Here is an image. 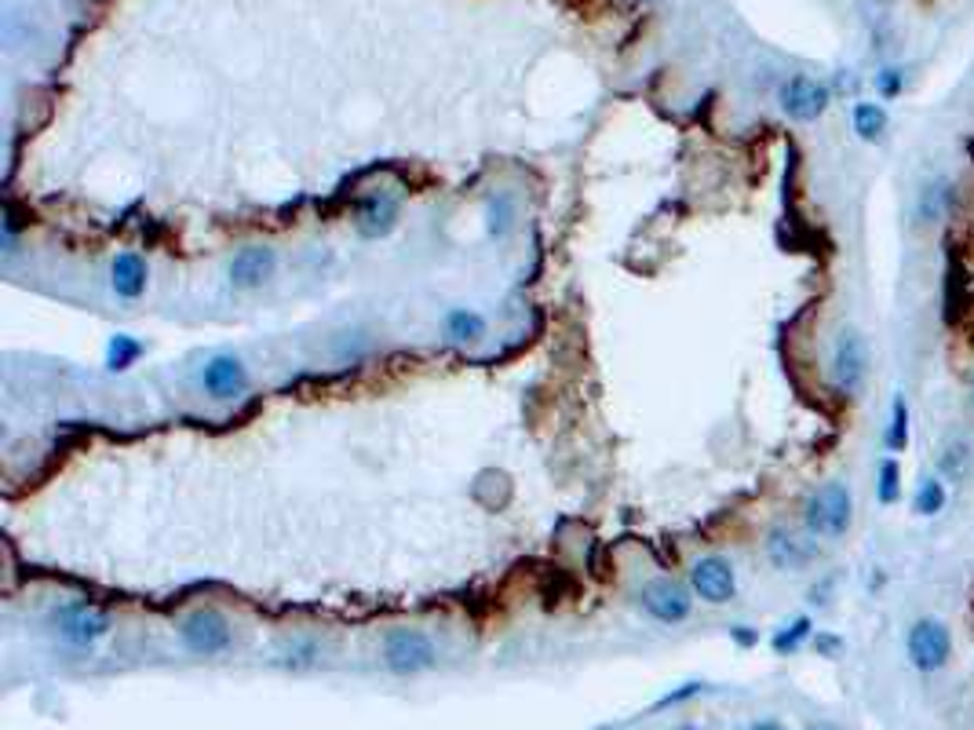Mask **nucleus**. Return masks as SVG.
<instances>
[{"mask_svg":"<svg viewBox=\"0 0 974 730\" xmlns=\"http://www.w3.org/2000/svg\"><path fill=\"white\" fill-rule=\"evenodd\" d=\"M778 103H781V110H785V117L807 125V121H818V117L829 110L832 88L815 81V77H807V74H796V77H789V81L781 85Z\"/></svg>","mask_w":974,"mask_h":730,"instance_id":"9b49d317","label":"nucleus"},{"mask_svg":"<svg viewBox=\"0 0 974 730\" xmlns=\"http://www.w3.org/2000/svg\"><path fill=\"white\" fill-rule=\"evenodd\" d=\"M52 628L69 646H95L99 639L110 636V614L92 603H80V599H66L52 610Z\"/></svg>","mask_w":974,"mask_h":730,"instance_id":"20e7f679","label":"nucleus"},{"mask_svg":"<svg viewBox=\"0 0 974 730\" xmlns=\"http://www.w3.org/2000/svg\"><path fill=\"white\" fill-rule=\"evenodd\" d=\"M441 325H446V336L457 340V344H478L486 336V318L471 311V307H449Z\"/></svg>","mask_w":974,"mask_h":730,"instance_id":"f3484780","label":"nucleus"},{"mask_svg":"<svg viewBox=\"0 0 974 730\" xmlns=\"http://www.w3.org/2000/svg\"><path fill=\"white\" fill-rule=\"evenodd\" d=\"M639 606L661 625H679L690 617L694 599H690L687 585L671 581V577H654V581H646L639 588Z\"/></svg>","mask_w":974,"mask_h":730,"instance_id":"1a4fd4ad","label":"nucleus"},{"mask_svg":"<svg viewBox=\"0 0 974 730\" xmlns=\"http://www.w3.org/2000/svg\"><path fill=\"white\" fill-rule=\"evenodd\" d=\"M906 650H909L912 668H920V673H938L952 654L949 625L938 622V617H920V622H912L909 636H906Z\"/></svg>","mask_w":974,"mask_h":730,"instance_id":"423d86ee","label":"nucleus"},{"mask_svg":"<svg viewBox=\"0 0 974 730\" xmlns=\"http://www.w3.org/2000/svg\"><path fill=\"white\" fill-rule=\"evenodd\" d=\"M935 468H938V478H946V483L960 486L963 478L971 475V468H974V449H971V443H963V438H952V443H946V446L938 449Z\"/></svg>","mask_w":974,"mask_h":730,"instance_id":"dca6fc26","label":"nucleus"},{"mask_svg":"<svg viewBox=\"0 0 974 730\" xmlns=\"http://www.w3.org/2000/svg\"><path fill=\"white\" fill-rule=\"evenodd\" d=\"M690 588L708 606H727L738 595V574L734 563L722 555H701L690 563Z\"/></svg>","mask_w":974,"mask_h":730,"instance_id":"6e6552de","label":"nucleus"},{"mask_svg":"<svg viewBox=\"0 0 974 730\" xmlns=\"http://www.w3.org/2000/svg\"><path fill=\"white\" fill-rule=\"evenodd\" d=\"M150 285V264L139 253H132V248H125V253L114 256V264H110V289L120 296V299H139L146 293Z\"/></svg>","mask_w":974,"mask_h":730,"instance_id":"4468645a","label":"nucleus"},{"mask_svg":"<svg viewBox=\"0 0 974 730\" xmlns=\"http://www.w3.org/2000/svg\"><path fill=\"white\" fill-rule=\"evenodd\" d=\"M179 639H183V646L197 657L227 654L230 643H234V636H230V622L213 606L190 610L183 622H179Z\"/></svg>","mask_w":974,"mask_h":730,"instance_id":"39448f33","label":"nucleus"},{"mask_svg":"<svg viewBox=\"0 0 974 730\" xmlns=\"http://www.w3.org/2000/svg\"><path fill=\"white\" fill-rule=\"evenodd\" d=\"M398 197L390 194V190H376V194L361 197L358 213H355V227L361 238H369V242H376V238H387L390 230L398 227Z\"/></svg>","mask_w":974,"mask_h":730,"instance_id":"ddd939ff","label":"nucleus"},{"mask_svg":"<svg viewBox=\"0 0 974 730\" xmlns=\"http://www.w3.org/2000/svg\"><path fill=\"white\" fill-rule=\"evenodd\" d=\"M803 730H840L836 723H810V727H803Z\"/></svg>","mask_w":974,"mask_h":730,"instance_id":"cd10ccee","label":"nucleus"},{"mask_svg":"<svg viewBox=\"0 0 974 730\" xmlns=\"http://www.w3.org/2000/svg\"><path fill=\"white\" fill-rule=\"evenodd\" d=\"M384 665L398 676H416L438 665V646L424 628H390L384 639Z\"/></svg>","mask_w":974,"mask_h":730,"instance_id":"f03ea898","label":"nucleus"},{"mask_svg":"<svg viewBox=\"0 0 974 730\" xmlns=\"http://www.w3.org/2000/svg\"><path fill=\"white\" fill-rule=\"evenodd\" d=\"M679 730H697V727H679Z\"/></svg>","mask_w":974,"mask_h":730,"instance_id":"c85d7f7f","label":"nucleus"},{"mask_svg":"<svg viewBox=\"0 0 974 730\" xmlns=\"http://www.w3.org/2000/svg\"><path fill=\"white\" fill-rule=\"evenodd\" d=\"M253 387V373H248L245 358L219 351L201 366V392L216 402H230V398H241Z\"/></svg>","mask_w":974,"mask_h":730,"instance_id":"0eeeda50","label":"nucleus"},{"mask_svg":"<svg viewBox=\"0 0 974 730\" xmlns=\"http://www.w3.org/2000/svg\"><path fill=\"white\" fill-rule=\"evenodd\" d=\"M762 555H767V563L781 569V574H799V569H807L815 563L818 548H815V541H807L803 534H796V529L770 526L767 537H762Z\"/></svg>","mask_w":974,"mask_h":730,"instance_id":"f8f14e48","label":"nucleus"},{"mask_svg":"<svg viewBox=\"0 0 974 730\" xmlns=\"http://www.w3.org/2000/svg\"><path fill=\"white\" fill-rule=\"evenodd\" d=\"M880 504H898L901 501V464L895 457L880 460V483H876Z\"/></svg>","mask_w":974,"mask_h":730,"instance_id":"4be33fe9","label":"nucleus"},{"mask_svg":"<svg viewBox=\"0 0 974 730\" xmlns=\"http://www.w3.org/2000/svg\"><path fill=\"white\" fill-rule=\"evenodd\" d=\"M278 271V248L270 245H245L230 256L227 264V282L234 293H256L264 289Z\"/></svg>","mask_w":974,"mask_h":730,"instance_id":"9d476101","label":"nucleus"},{"mask_svg":"<svg viewBox=\"0 0 974 730\" xmlns=\"http://www.w3.org/2000/svg\"><path fill=\"white\" fill-rule=\"evenodd\" d=\"M952 197H957V190H952L949 179H927V183L920 187L917 202H912V219H917V227H935L941 223V219L949 216L952 208Z\"/></svg>","mask_w":974,"mask_h":730,"instance_id":"2eb2a0df","label":"nucleus"},{"mask_svg":"<svg viewBox=\"0 0 974 730\" xmlns=\"http://www.w3.org/2000/svg\"><path fill=\"white\" fill-rule=\"evenodd\" d=\"M850 518H855V501H850V489L843 483L818 486L803 504V526L821 541H840L850 529Z\"/></svg>","mask_w":974,"mask_h":730,"instance_id":"f257e3e1","label":"nucleus"},{"mask_svg":"<svg viewBox=\"0 0 974 730\" xmlns=\"http://www.w3.org/2000/svg\"><path fill=\"white\" fill-rule=\"evenodd\" d=\"M829 376H832V387H836L840 395L855 398L861 387H866V376H869V344L866 336L858 333V329H840L836 344H832V366H829Z\"/></svg>","mask_w":974,"mask_h":730,"instance_id":"7ed1b4c3","label":"nucleus"},{"mask_svg":"<svg viewBox=\"0 0 974 730\" xmlns=\"http://www.w3.org/2000/svg\"><path fill=\"white\" fill-rule=\"evenodd\" d=\"M909 446V406L906 398H895V409H890V427H887V449H906Z\"/></svg>","mask_w":974,"mask_h":730,"instance_id":"5701e85b","label":"nucleus"},{"mask_svg":"<svg viewBox=\"0 0 974 730\" xmlns=\"http://www.w3.org/2000/svg\"><path fill=\"white\" fill-rule=\"evenodd\" d=\"M876 88H880L883 99H898L901 88H906V74H901V69H895V66L880 69V74H876Z\"/></svg>","mask_w":974,"mask_h":730,"instance_id":"393cba45","label":"nucleus"},{"mask_svg":"<svg viewBox=\"0 0 974 730\" xmlns=\"http://www.w3.org/2000/svg\"><path fill=\"white\" fill-rule=\"evenodd\" d=\"M815 643H818L821 654H829V657H836L840 650H843V639H840V636H825V632H821V636L815 639Z\"/></svg>","mask_w":974,"mask_h":730,"instance_id":"a878e982","label":"nucleus"},{"mask_svg":"<svg viewBox=\"0 0 974 730\" xmlns=\"http://www.w3.org/2000/svg\"><path fill=\"white\" fill-rule=\"evenodd\" d=\"M807 636H810V617H796V622L785 625L774 636V650L778 654H792V650H799L803 643H807Z\"/></svg>","mask_w":974,"mask_h":730,"instance_id":"b1692460","label":"nucleus"},{"mask_svg":"<svg viewBox=\"0 0 974 730\" xmlns=\"http://www.w3.org/2000/svg\"><path fill=\"white\" fill-rule=\"evenodd\" d=\"M946 501H949L946 478L927 475V478H923V483L917 486V494H912V512L923 515V518L941 515V512H946Z\"/></svg>","mask_w":974,"mask_h":730,"instance_id":"aec40b11","label":"nucleus"},{"mask_svg":"<svg viewBox=\"0 0 974 730\" xmlns=\"http://www.w3.org/2000/svg\"><path fill=\"white\" fill-rule=\"evenodd\" d=\"M515 219H518V197L511 194V190H497V194L489 197V205H486L489 238H508L511 227H515Z\"/></svg>","mask_w":974,"mask_h":730,"instance_id":"a211bd4d","label":"nucleus"},{"mask_svg":"<svg viewBox=\"0 0 974 730\" xmlns=\"http://www.w3.org/2000/svg\"><path fill=\"white\" fill-rule=\"evenodd\" d=\"M139 355H143V344L132 340L128 333H117L106 347V366L114 369V373H125V369H132V362Z\"/></svg>","mask_w":974,"mask_h":730,"instance_id":"412c9836","label":"nucleus"},{"mask_svg":"<svg viewBox=\"0 0 974 730\" xmlns=\"http://www.w3.org/2000/svg\"><path fill=\"white\" fill-rule=\"evenodd\" d=\"M850 125H855L858 139H866V143H880L883 132H887L890 117L887 110L876 106V103H858L855 110H850Z\"/></svg>","mask_w":974,"mask_h":730,"instance_id":"6ab92c4d","label":"nucleus"},{"mask_svg":"<svg viewBox=\"0 0 974 730\" xmlns=\"http://www.w3.org/2000/svg\"><path fill=\"white\" fill-rule=\"evenodd\" d=\"M748 730H785V727H781L778 719H759V723H752Z\"/></svg>","mask_w":974,"mask_h":730,"instance_id":"bb28decb","label":"nucleus"}]
</instances>
